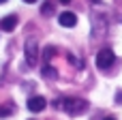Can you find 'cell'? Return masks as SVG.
<instances>
[{
    "label": "cell",
    "instance_id": "obj_1",
    "mask_svg": "<svg viewBox=\"0 0 122 120\" xmlns=\"http://www.w3.org/2000/svg\"><path fill=\"white\" fill-rule=\"evenodd\" d=\"M86 107H88V103L84 99H64L62 101V110L66 114H81Z\"/></svg>",
    "mask_w": 122,
    "mask_h": 120
},
{
    "label": "cell",
    "instance_id": "obj_2",
    "mask_svg": "<svg viewBox=\"0 0 122 120\" xmlns=\"http://www.w3.org/2000/svg\"><path fill=\"white\" fill-rule=\"evenodd\" d=\"M116 62V54L112 52V49H101L99 54H97V67L99 69H107V67H112Z\"/></svg>",
    "mask_w": 122,
    "mask_h": 120
},
{
    "label": "cell",
    "instance_id": "obj_3",
    "mask_svg": "<svg viewBox=\"0 0 122 120\" xmlns=\"http://www.w3.org/2000/svg\"><path fill=\"white\" fill-rule=\"evenodd\" d=\"M36 58H39V45H36L34 39H28L26 41V62L28 64H34Z\"/></svg>",
    "mask_w": 122,
    "mask_h": 120
},
{
    "label": "cell",
    "instance_id": "obj_4",
    "mask_svg": "<svg viewBox=\"0 0 122 120\" xmlns=\"http://www.w3.org/2000/svg\"><path fill=\"white\" fill-rule=\"evenodd\" d=\"M58 21H60V26H64V28H73V26L77 24V15L71 13V11H64V13L58 15Z\"/></svg>",
    "mask_w": 122,
    "mask_h": 120
},
{
    "label": "cell",
    "instance_id": "obj_5",
    "mask_svg": "<svg viewBox=\"0 0 122 120\" xmlns=\"http://www.w3.org/2000/svg\"><path fill=\"white\" fill-rule=\"evenodd\" d=\"M15 26H17V15H4L0 19V30L2 32H11V30H15Z\"/></svg>",
    "mask_w": 122,
    "mask_h": 120
},
{
    "label": "cell",
    "instance_id": "obj_6",
    "mask_svg": "<svg viewBox=\"0 0 122 120\" xmlns=\"http://www.w3.org/2000/svg\"><path fill=\"white\" fill-rule=\"evenodd\" d=\"M45 105H47V101H45L43 97H30V99H28V110H30V112H43Z\"/></svg>",
    "mask_w": 122,
    "mask_h": 120
},
{
    "label": "cell",
    "instance_id": "obj_7",
    "mask_svg": "<svg viewBox=\"0 0 122 120\" xmlns=\"http://www.w3.org/2000/svg\"><path fill=\"white\" fill-rule=\"evenodd\" d=\"M43 77H45V79H56V77H58L56 69H51L49 62H45V67H43Z\"/></svg>",
    "mask_w": 122,
    "mask_h": 120
},
{
    "label": "cell",
    "instance_id": "obj_8",
    "mask_svg": "<svg viewBox=\"0 0 122 120\" xmlns=\"http://www.w3.org/2000/svg\"><path fill=\"white\" fill-rule=\"evenodd\" d=\"M54 56H56V47L47 45V47H45V52H43V58H45V62H49V60H51Z\"/></svg>",
    "mask_w": 122,
    "mask_h": 120
},
{
    "label": "cell",
    "instance_id": "obj_9",
    "mask_svg": "<svg viewBox=\"0 0 122 120\" xmlns=\"http://www.w3.org/2000/svg\"><path fill=\"white\" fill-rule=\"evenodd\" d=\"M41 11H43V15H51V13H54V4H51V2H45Z\"/></svg>",
    "mask_w": 122,
    "mask_h": 120
},
{
    "label": "cell",
    "instance_id": "obj_10",
    "mask_svg": "<svg viewBox=\"0 0 122 120\" xmlns=\"http://www.w3.org/2000/svg\"><path fill=\"white\" fill-rule=\"evenodd\" d=\"M9 114H11L9 107H0V116H9Z\"/></svg>",
    "mask_w": 122,
    "mask_h": 120
},
{
    "label": "cell",
    "instance_id": "obj_11",
    "mask_svg": "<svg viewBox=\"0 0 122 120\" xmlns=\"http://www.w3.org/2000/svg\"><path fill=\"white\" fill-rule=\"evenodd\" d=\"M116 101H118V103H122V90L118 92V94H116Z\"/></svg>",
    "mask_w": 122,
    "mask_h": 120
},
{
    "label": "cell",
    "instance_id": "obj_12",
    "mask_svg": "<svg viewBox=\"0 0 122 120\" xmlns=\"http://www.w3.org/2000/svg\"><path fill=\"white\" fill-rule=\"evenodd\" d=\"M24 2H28V4H34V2H36V0H24Z\"/></svg>",
    "mask_w": 122,
    "mask_h": 120
},
{
    "label": "cell",
    "instance_id": "obj_13",
    "mask_svg": "<svg viewBox=\"0 0 122 120\" xmlns=\"http://www.w3.org/2000/svg\"><path fill=\"white\" fill-rule=\"evenodd\" d=\"M60 2H62V4H69V2H71V0H60Z\"/></svg>",
    "mask_w": 122,
    "mask_h": 120
},
{
    "label": "cell",
    "instance_id": "obj_14",
    "mask_svg": "<svg viewBox=\"0 0 122 120\" xmlns=\"http://www.w3.org/2000/svg\"><path fill=\"white\" fill-rule=\"evenodd\" d=\"M103 120H116V118H103Z\"/></svg>",
    "mask_w": 122,
    "mask_h": 120
},
{
    "label": "cell",
    "instance_id": "obj_15",
    "mask_svg": "<svg viewBox=\"0 0 122 120\" xmlns=\"http://www.w3.org/2000/svg\"><path fill=\"white\" fill-rule=\"evenodd\" d=\"M4 2H6V0H0V4H4Z\"/></svg>",
    "mask_w": 122,
    "mask_h": 120
},
{
    "label": "cell",
    "instance_id": "obj_16",
    "mask_svg": "<svg viewBox=\"0 0 122 120\" xmlns=\"http://www.w3.org/2000/svg\"><path fill=\"white\" fill-rule=\"evenodd\" d=\"M92 2H99V0H92Z\"/></svg>",
    "mask_w": 122,
    "mask_h": 120
}]
</instances>
